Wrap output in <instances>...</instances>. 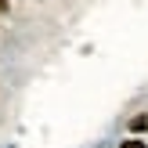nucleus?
<instances>
[{"instance_id": "1", "label": "nucleus", "mask_w": 148, "mask_h": 148, "mask_svg": "<svg viewBox=\"0 0 148 148\" xmlns=\"http://www.w3.org/2000/svg\"><path fill=\"white\" fill-rule=\"evenodd\" d=\"M130 130H134V134L148 130V116H134V119H130Z\"/></svg>"}, {"instance_id": "2", "label": "nucleus", "mask_w": 148, "mask_h": 148, "mask_svg": "<svg viewBox=\"0 0 148 148\" xmlns=\"http://www.w3.org/2000/svg\"><path fill=\"white\" fill-rule=\"evenodd\" d=\"M119 148H148V145L137 141V137H127V141H119Z\"/></svg>"}]
</instances>
